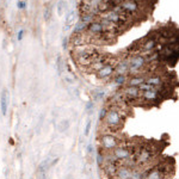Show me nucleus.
Here are the masks:
<instances>
[{
    "instance_id": "nucleus-1",
    "label": "nucleus",
    "mask_w": 179,
    "mask_h": 179,
    "mask_svg": "<svg viewBox=\"0 0 179 179\" xmlns=\"http://www.w3.org/2000/svg\"><path fill=\"white\" fill-rule=\"evenodd\" d=\"M104 123L111 132H116V130H119L122 128V125H123V116H122L121 110L116 105L108 108V113L104 118Z\"/></svg>"
},
{
    "instance_id": "nucleus-2",
    "label": "nucleus",
    "mask_w": 179,
    "mask_h": 179,
    "mask_svg": "<svg viewBox=\"0 0 179 179\" xmlns=\"http://www.w3.org/2000/svg\"><path fill=\"white\" fill-rule=\"evenodd\" d=\"M121 143H123L118 136H116L115 134H111V133H103L99 137V144H100V149H103L105 153H109L112 152L116 147Z\"/></svg>"
},
{
    "instance_id": "nucleus-3",
    "label": "nucleus",
    "mask_w": 179,
    "mask_h": 179,
    "mask_svg": "<svg viewBox=\"0 0 179 179\" xmlns=\"http://www.w3.org/2000/svg\"><path fill=\"white\" fill-rule=\"evenodd\" d=\"M128 60H129V75L142 74L143 68L147 66V61H146L144 55L132 54V56Z\"/></svg>"
},
{
    "instance_id": "nucleus-4",
    "label": "nucleus",
    "mask_w": 179,
    "mask_h": 179,
    "mask_svg": "<svg viewBox=\"0 0 179 179\" xmlns=\"http://www.w3.org/2000/svg\"><path fill=\"white\" fill-rule=\"evenodd\" d=\"M111 154H112V157L115 158V160L118 162V164H122L124 160H127L130 157L134 155V151H133V148L130 147V146L124 144V143H121L118 147H116L115 149L111 152Z\"/></svg>"
},
{
    "instance_id": "nucleus-5",
    "label": "nucleus",
    "mask_w": 179,
    "mask_h": 179,
    "mask_svg": "<svg viewBox=\"0 0 179 179\" xmlns=\"http://www.w3.org/2000/svg\"><path fill=\"white\" fill-rule=\"evenodd\" d=\"M119 7L122 13H124L128 17H134L140 12L141 6L137 0H123L122 3H119Z\"/></svg>"
},
{
    "instance_id": "nucleus-6",
    "label": "nucleus",
    "mask_w": 179,
    "mask_h": 179,
    "mask_svg": "<svg viewBox=\"0 0 179 179\" xmlns=\"http://www.w3.org/2000/svg\"><path fill=\"white\" fill-rule=\"evenodd\" d=\"M115 64H116V61H109L104 64V66L98 71L96 72V75L98 79L100 80H104V81H109L113 78V75H115Z\"/></svg>"
},
{
    "instance_id": "nucleus-7",
    "label": "nucleus",
    "mask_w": 179,
    "mask_h": 179,
    "mask_svg": "<svg viewBox=\"0 0 179 179\" xmlns=\"http://www.w3.org/2000/svg\"><path fill=\"white\" fill-rule=\"evenodd\" d=\"M135 157H136L137 166L146 165V164H148V162H151V160L153 158V151L148 147H142L137 151Z\"/></svg>"
},
{
    "instance_id": "nucleus-8",
    "label": "nucleus",
    "mask_w": 179,
    "mask_h": 179,
    "mask_svg": "<svg viewBox=\"0 0 179 179\" xmlns=\"http://www.w3.org/2000/svg\"><path fill=\"white\" fill-rule=\"evenodd\" d=\"M166 178H168L167 170H166L165 166H162V165L146 171L144 179H166Z\"/></svg>"
},
{
    "instance_id": "nucleus-9",
    "label": "nucleus",
    "mask_w": 179,
    "mask_h": 179,
    "mask_svg": "<svg viewBox=\"0 0 179 179\" xmlns=\"http://www.w3.org/2000/svg\"><path fill=\"white\" fill-rule=\"evenodd\" d=\"M122 93H123L125 99L132 100V102L139 100L141 98V94H142V92L140 91L139 87H133V86H125L123 88V91H122Z\"/></svg>"
},
{
    "instance_id": "nucleus-10",
    "label": "nucleus",
    "mask_w": 179,
    "mask_h": 179,
    "mask_svg": "<svg viewBox=\"0 0 179 179\" xmlns=\"http://www.w3.org/2000/svg\"><path fill=\"white\" fill-rule=\"evenodd\" d=\"M121 164H118V162L116 161H105V164L103 165V171L105 176H106L109 179H115V176H116V172L118 170V166Z\"/></svg>"
},
{
    "instance_id": "nucleus-11",
    "label": "nucleus",
    "mask_w": 179,
    "mask_h": 179,
    "mask_svg": "<svg viewBox=\"0 0 179 179\" xmlns=\"http://www.w3.org/2000/svg\"><path fill=\"white\" fill-rule=\"evenodd\" d=\"M160 97H161L160 90L159 88H153V90H149V91L142 92L140 99H142L144 102H157V100H159Z\"/></svg>"
},
{
    "instance_id": "nucleus-12",
    "label": "nucleus",
    "mask_w": 179,
    "mask_h": 179,
    "mask_svg": "<svg viewBox=\"0 0 179 179\" xmlns=\"http://www.w3.org/2000/svg\"><path fill=\"white\" fill-rule=\"evenodd\" d=\"M115 74L118 75H128L129 74V60L122 59L115 64Z\"/></svg>"
},
{
    "instance_id": "nucleus-13",
    "label": "nucleus",
    "mask_w": 179,
    "mask_h": 179,
    "mask_svg": "<svg viewBox=\"0 0 179 179\" xmlns=\"http://www.w3.org/2000/svg\"><path fill=\"white\" fill-rule=\"evenodd\" d=\"M146 75L143 74H135V75H130L127 80V86H133V87H139L146 81Z\"/></svg>"
},
{
    "instance_id": "nucleus-14",
    "label": "nucleus",
    "mask_w": 179,
    "mask_h": 179,
    "mask_svg": "<svg viewBox=\"0 0 179 179\" xmlns=\"http://www.w3.org/2000/svg\"><path fill=\"white\" fill-rule=\"evenodd\" d=\"M132 172H133L132 167H128L125 165H119L116 172V176H115V179H129L130 176H132Z\"/></svg>"
},
{
    "instance_id": "nucleus-15",
    "label": "nucleus",
    "mask_w": 179,
    "mask_h": 179,
    "mask_svg": "<svg viewBox=\"0 0 179 179\" xmlns=\"http://www.w3.org/2000/svg\"><path fill=\"white\" fill-rule=\"evenodd\" d=\"M7 109H9V96H7V90H4L0 94V110L3 116H6Z\"/></svg>"
},
{
    "instance_id": "nucleus-16",
    "label": "nucleus",
    "mask_w": 179,
    "mask_h": 179,
    "mask_svg": "<svg viewBox=\"0 0 179 179\" xmlns=\"http://www.w3.org/2000/svg\"><path fill=\"white\" fill-rule=\"evenodd\" d=\"M155 48H157V41L154 38H148L146 42H143L140 50L146 53V54H149L151 52H153L154 49H155Z\"/></svg>"
},
{
    "instance_id": "nucleus-17",
    "label": "nucleus",
    "mask_w": 179,
    "mask_h": 179,
    "mask_svg": "<svg viewBox=\"0 0 179 179\" xmlns=\"http://www.w3.org/2000/svg\"><path fill=\"white\" fill-rule=\"evenodd\" d=\"M75 22V12L74 11H71L67 17H66V22H64V26H63V32H67Z\"/></svg>"
},
{
    "instance_id": "nucleus-18",
    "label": "nucleus",
    "mask_w": 179,
    "mask_h": 179,
    "mask_svg": "<svg viewBox=\"0 0 179 179\" xmlns=\"http://www.w3.org/2000/svg\"><path fill=\"white\" fill-rule=\"evenodd\" d=\"M146 177V171H142L139 168V166L133 168V172H132V176H130L129 179H144Z\"/></svg>"
},
{
    "instance_id": "nucleus-19",
    "label": "nucleus",
    "mask_w": 179,
    "mask_h": 179,
    "mask_svg": "<svg viewBox=\"0 0 179 179\" xmlns=\"http://www.w3.org/2000/svg\"><path fill=\"white\" fill-rule=\"evenodd\" d=\"M96 19H97V16H94L92 13H83L81 14V17H80V22H83L84 24H86V25L91 24Z\"/></svg>"
},
{
    "instance_id": "nucleus-20",
    "label": "nucleus",
    "mask_w": 179,
    "mask_h": 179,
    "mask_svg": "<svg viewBox=\"0 0 179 179\" xmlns=\"http://www.w3.org/2000/svg\"><path fill=\"white\" fill-rule=\"evenodd\" d=\"M96 161H97V164H98L99 167H103V165L105 164V152L100 148H98V151H97Z\"/></svg>"
},
{
    "instance_id": "nucleus-21",
    "label": "nucleus",
    "mask_w": 179,
    "mask_h": 179,
    "mask_svg": "<svg viewBox=\"0 0 179 179\" xmlns=\"http://www.w3.org/2000/svg\"><path fill=\"white\" fill-rule=\"evenodd\" d=\"M50 167H53L52 159H45L38 165V172H47Z\"/></svg>"
},
{
    "instance_id": "nucleus-22",
    "label": "nucleus",
    "mask_w": 179,
    "mask_h": 179,
    "mask_svg": "<svg viewBox=\"0 0 179 179\" xmlns=\"http://www.w3.org/2000/svg\"><path fill=\"white\" fill-rule=\"evenodd\" d=\"M111 80H112L115 84H117L118 86H123L124 84H127L128 77H127V75H118V74H115Z\"/></svg>"
},
{
    "instance_id": "nucleus-23",
    "label": "nucleus",
    "mask_w": 179,
    "mask_h": 179,
    "mask_svg": "<svg viewBox=\"0 0 179 179\" xmlns=\"http://www.w3.org/2000/svg\"><path fill=\"white\" fill-rule=\"evenodd\" d=\"M66 10H67V3L64 1V0H60L58 3V14L61 17V16H63Z\"/></svg>"
},
{
    "instance_id": "nucleus-24",
    "label": "nucleus",
    "mask_w": 179,
    "mask_h": 179,
    "mask_svg": "<svg viewBox=\"0 0 179 179\" xmlns=\"http://www.w3.org/2000/svg\"><path fill=\"white\" fill-rule=\"evenodd\" d=\"M58 128H59V130H60L61 133L66 132V130L69 128V121H68V119H63V121H61L60 123H59V125H58Z\"/></svg>"
},
{
    "instance_id": "nucleus-25",
    "label": "nucleus",
    "mask_w": 179,
    "mask_h": 179,
    "mask_svg": "<svg viewBox=\"0 0 179 179\" xmlns=\"http://www.w3.org/2000/svg\"><path fill=\"white\" fill-rule=\"evenodd\" d=\"M104 97V91H102V90H96V91L93 92V98L94 100H99L102 99Z\"/></svg>"
},
{
    "instance_id": "nucleus-26",
    "label": "nucleus",
    "mask_w": 179,
    "mask_h": 179,
    "mask_svg": "<svg viewBox=\"0 0 179 179\" xmlns=\"http://www.w3.org/2000/svg\"><path fill=\"white\" fill-rule=\"evenodd\" d=\"M91 127H92V122H91V119H88L86 122V125H85V132H84L85 136H88L90 135V132H91Z\"/></svg>"
},
{
    "instance_id": "nucleus-27",
    "label": "nucleus",
    "mask_w": 179,
    "mask_h": 179,
    "mask_svg": "<svg viewBox=\"0 0 179 179\" xmlns=\"http://www.w3.org/2000/svg\"><path fill=\"white\" fill-rule=\"evenodd\" d=\"M50 16H52V7L50 6H47L45 10H44V19L45 20H49L50 19Z\"/></svg>"
},
{
    "instance_id": "nucleus-28",
    "label": "nucleus",
    "mask_w": 179,
    "mask_h": 179,
    "mask_svg": "<svg viewBox=\"0 0 179 179\" xmlns=\"http://www.w3.org/2000/svg\"><path fill=\"white\" fill-rule=\"evenodd\" d=\"M93 108H94V103H93V102H88V103H86V106H85L86 112H88V113H92Z\"/></svg>"
},
{
    "instance_id": "nucleus-29",
    "label": "nucleus",
    "mask_w": 179,
    "mask_h": 179,
    "mask_svg": "<svg viewBox=\"0 0 179 179\" xmlns=\"http://www.w3.org/2000/svg\"><path fill=\"white\" fill-rule=\"evenodd\" d=\"M106 113H108V108H103L99 112V121H104L105 116H106Z\"/></svg>"
},
{
    "instance_id": "nucleus-30",
    "label": "nucleus",
    "mask_w": 179,
    "mask_h": 179,
    "mask_svg": "<svg viewBox=\"0 0 179 179\" xmlns=\"http://www.w3.org/2000/svg\"><path fill=\"white\" fill-rule=\"evenodd\" d=\"M86 153L88 154V155L93 153V144H92V143H88V144L86 146Z\"/></svg>"
},
{
    "instance_id": "nucleus-31",
    "label": "nucleus",
    "mask_w": 179,
    "mask_h": 179,
    "mask_svg": "<svg viewBox=\"0 0 179 179\" xmlns=\"http://www.w3.org/2000/svg\"><path fill=\"white\" fill-rule=\"evenodd\" d=\"M17 6H18V9L23 10V9H25V7H26V3L23 1V0H19V1L17 3Z\"/></svg>"
},
{
    "instance_id": "nucleus-32",
    "label": "nucleus",
    "mask_w": 179,
    "mask_h": 179,
    "mask_svg": "<svg viewBox=\"0 0 179 179\" xmlns=\"http://www.w3.org/2000/svg\"><path fill=\"white\" fill-rule=\"evenodd\" d=\"M38 179H47V172H38Z\"/></svg>"
},
{
    "instance_id": "nucleus-33",
    "label": "nucleus",
    "mask_w": 179,
    "mask_h": 179,
    "mask_svg": "<svg viewBox=\"0 0 179 179\" xmlns=\"http://www.w3.org/2000/svg\"><path fill=\"white\" fill-rule=\"evenodd\" d=\"M23 36H24V30H19V31H18V34H17V38H18V41H22Z\"/></svg>"
},
{
    "instance_id": "nucleus-34",
    "label": "nucleus",
    "mask_w": 179,
    "mask_h": 179,
    "mask_svg": "<svg viewBox=\"0 0 179 179\" xmlns=\"http://www.w3.org/2000/svg\"><path fill=\"white\" fill-rule=\"evenodd\" d=\"M113 1H116L117 4H119V3H122V1H123V0H113Z\"/></svg>"
}]
</instances>
